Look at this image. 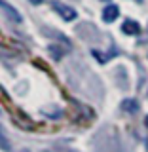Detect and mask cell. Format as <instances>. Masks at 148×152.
Here are the masks:
<instances>
[{"instance_id":"277c9868","label":"cell","mask_w":148,"mask_h":152,"mask_svg":"<svg viewBox=\"0 0 148 152\" xmlns=\"http://www.w3.org/2000/svg\"><path fill=\"white\" fill-rule=\"evenodd\" d=\"M118 15H120V8H118L116 4H108V6H104V10H103V19L106 23H112L114 19H118Z\"/></svg>"},{"instance_id":"7a4b0ae2","label":"cell","mask_w":148,"mask_h":152,"mask_svg":"<svg viewBox=\"0 0 148 152\" xmlns=\"http://www.w3.org/2000/svg\"><path fill=\"white\" fill-rule=\"evenodd\" d=\"M53 10L65 19V21H72V19H76V12H74V10L69 8V6H65V4H61V2H53Z\"/></svg>"},{"instance_id":"52a82bcc","label":"cell","mask_w":148,"mask_h":152,"mask_svg":"<svg viewBox=\"0 0 148 152\" xmlns=\"http://www.w3.org/2000/svg\"><path fill=\"white\" fill-rule=\"evenodd\" d=\"M32 4H42V0H31Z\"/></svg>"},{"instance_id":"8992f818","label":"cell","mask_w":148,"mask_h":152,"mask_svg":"<svg viewBox=\"0 0 148 152\" xmlns=\"http://www.w3.org/2000/svg\"><path fill=\"white\" fill-rule=\"evenodd\" d=\"M0 148L6 150V152L12 150V145H9V141H8L6 133H4V129H2V126H0Z\"/></svg>"},{"instance_id":"9c48e42d","label":"cell","mask_w":148,"mask_h":152,"mask_svg":"<svg viewBox=\"0 0 148 152\" xmlns=\"http://www.w3.org/2000/svg\"><path fill=\"white\" fill-rule=\"evenodd\" d=\"M137 2H142V0H137Z\"/></svg>"},{"instance_id":"6da1fadb","label":"cell","mask_w":148,"mask_h":152,"mask_svg":"<svg viewBox=\"0 0 148 152\" xmlns=\"http://www.w3.org/2000/svg\"><path fill=\"white\" fill-rule=\"evenodd\" d=\"M0 10L6 13V17L9 19V21H13V23H21L23 21V19H21V13H19L13 6H9L8 2H4V0H0Z\"/></svg>"},{"instance_id":"3957f363","label":"cell","mask_w":148,"mask_h":152,"mask_svg":"<svg viewBox=\"0 0 148 152\" xmlns=\"http://www.w3.org/2000/svg\"><path fill=\"white\" fill-rule=\"evenodd\" d=\"M122 32L123 34H129V36H137L141 32V25L135 19H125L123 25H122Z\"/></svg>"},{"instance_id":"5b68a950","label":"cell","mask_w":148,"mask_h":152,"mask_svg":"<svg viewBox=\"0 0 148 152\" xmlns=\"http://www.w3.org/2000/svg\"><path fill=\"white\" fill-rule=\"evenodd\" d=\"M122 110H125L129 114H135L137 110H139V103H137L135 99H125V101L122 103Z\"/></svg>"},{"instance_id":"ba28073f","label":"cell","mask_w":148,"mask_h":152,"mask_svg":"<svg viewBox=\"0 0 148 152\" xmlns=\"http://www.w3.org/2000/svg\"><path fill=\"white\" fill-rule=\"evenodd\" d=\"M144 124H146V127H148V116H146V118H144Z\"/></svg>"}]
</instances>
